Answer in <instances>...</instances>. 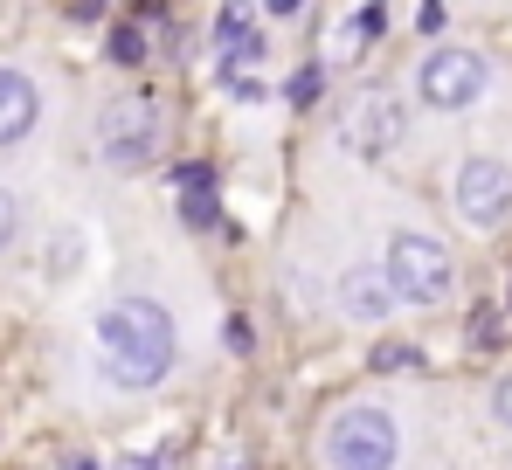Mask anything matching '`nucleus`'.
I'll return each mask as SVG.
<instances>
[{
    "instance_id": "7ed1b4c3",
    "label": "nucleus",
    "mask_w": 512,
    "mask_h": 470,
    "mask_svg": "<svg viewBox=\"0 0 512 470\" xmlns=\"http://www.w3.org/2000/svg\"><path fill=\"white\" fill-rule=\"evenodd\" d=\"M319 457H326V470H395L402 464V422L374 401L340 408L319 436Z\"/></svg>"
},
{
    "instance_id": "f3484780",
    "label": "nucleus",
    "mask_w": 512,
    "mask_h": 470,
    "mask_svg": "<svg viewBox=\"0 0 512 470\" xmlns=\"http://www.w3.org/2000/svg\"><path fill=\"white\" fill-rule=\"evenodd\" d=\"M222 90H229L236 104H263V97H270V90H263L256 77H243V70H236V77H222Z\"/></svg>"
},
{
    "instance_id": "dca6fc26",
    "label": "nucleus",
    "mask_w": 512,
    "mask_h": 470,
    "mask_svg": "<svg viewBox=\"0 0 512 470\" xmlns=\"http://www.w3.org/2000/svg\"><path fill=\"white\" fill-rule=\"evenodd\" d=\"M381 28H388V14H381V7H360V14H353V28H346V35H353V42H374V35H381Z\"/></svg>"
},
{
    "instance_id": "4468645a",
    "label": "nucleus",
    "mask_w": 512,
    "mask_h": 470,
    "mask_svg": "<svg viewBox=\"0 0 512 470\" xmlns=\"http://www.w3.org/2000/svg\"><path fill=\"white\" fill-rule=\"evenodd\" d=\"M14 235H21V201H14V194L0 187V256L14 249Z\"/></svg>"
},
{
    "instance_id": "a211bd4d",
    "label": "nucleus",
    "mask_w": 512,
    "mask_h": 470,
    "mask_svg": "<svg viewBox=\"0 0 512 470\" xmlns=\"http://www.w3.org/2000/svg\"><path fill=\"white\" fill-rule=\"evenodd\" d=\"M471 339H478V346H499V305H478V318H471Z\"/></svg>"
},
{
    "instance_id": "f03ea898",
    "label": "nucleus",
    "mask_w": 512,
    "mask_h": 470,
    "mask_svg": "<svg viewBox=\"0 0 512 470\" xmlns=\"http://www.w3.org/2000/svg\"><path fill=\"white\" fill-rule=\"evenodd\" d=\"M388 277H395V298L409 305V312H443L450 298H457V263H450V249L423 229H395L388 235Z\"/></svg>"
},
{
    "instance_id": "2eb2a0df",
    "label": "nucleus",
    "mask_w": 512,
    "mask_h": 470,
    "mask_svg": "<svg viewBox=\"0 0 512 470\" xmlns=\"http://www.w3.org/2000/svg\"><path fill=\"white\" fill-rule=\"evenodd\" d=\"M139 56H146L139 28H111V63H139Z\"/></svg>"
},
{
    "instance_id": "aec40b11",
    "label": "nucleus",
    "mask_w": 512,
    "mask_h": 470,
    "mask_svg": "<svg viewBox=\"0 0 512 470\" xmlns=\"http://www.w3.org/2000/svg\"><path fill=\"white\" fill-rule=\"evenodd\" d=\"M298 7H305V0H263V14H277V21H291Z\"/></svg>"
},
{
    "instance_id": "6e6552de",
    "label": "nucleus",
    "mask_w": 512,
    "mask_h": 470,
    "mask_svg": "<svg viewBox=\"0 0 512 470\" xmlns=\"http://www.w3.org/2000/svg\"><path fill=\"white\" fill-rule=\"evenodd\" d=\"M35 125H42V90H35V77L0 63V146H21Z\"/></svg>"
},
{
    "instance_id": "9b49d317",
    "label": "nucleus",
    "mask_w": 512,
    "mask_h": 470,
    "mask_svg": "<svg viewBox=\"0 0 512 470\" xmlns=\"http://www.w3.org/2000/svg\"><path fill=\"white\" fill-rule=\"evenodd\" d=\"M319 90H326V70H298V77L284 83V97L305 111V104H319Z\"/></svg>"
},
{
    "instance_id": "ddd939ff",
    "label": "nucleus",
    "mask_w": 512,
    "mask_h": 470,
    "mask_svg": "<svg viewBox=\"0 0 512 470\" xmlns=\"http://www.w3.org/2000/svg\"><path fill=\"white\" fill-rule=\"evenodd\" d=\"M374 367H381V374H416V367H423V353H416V346H381V353H374Z\"/></svg>"
},
{
    "instance_id": "39448f33",
    "label": "nucleus",
    "mask_w": 512,
    "mask_h": 470,
    "mask_svg": "<svg viewBox=\"0 0 512 470\" xmlns=\"http://www.w3.org/2000/svg\"><path fill=\"white\" fill-rule=\"evenodd\" d=\"M416 90H423L429 111H471L485 90H492V63L478 56V49H457V42H443V49H429L423 70H416Z\"/></svg>"
},
{
    "instance_id": "412c9836",
    "label": "nucleus",
    "mask_w": 512,
    "mask_h": 470,
    "mask_svg": "<svg viewBox=\"0 0 512 470\" xmlns=\"http://www.w3.org/2000/svg\"><path fill=\"white\" fill-rule=\"evenodd\" d=\"M118 470H160L153 457H118Z\"/></svg>"
},
{
    "instance_id": "9d476101",
    "label": "nucleus",
    "mask_w": 512,
    "mask_h": 470,
    "mask_svg": "<svg viewBox=\"0 0 512 470\" xmlns=\"http://www.w3.org/2000/svg\"><path fill=\"white\" fill-rule=\"evenodd\" d=\"M77 256H84V235H77V229L56 235V242H49V277H70V270H77Z\"/></svg>"
},
{
    "instance_id": "20e7f679",
    "label": "nucleus",
    "mask_w": 512,
    "mask_h": 470,
    "mask_svg": "<svg viewBox=\"0 0 512 470\" xmlns=\"http://www.w3.org/2000/svg\"><path fill=\"white\" fill-rule=\"evenodd\" d=\"M153 153H160V111H153V97H139V90L111 97L97 111V159L104 166H146Z\"/></svg>"
},
{
    "instance_id": "423d86ee",
    "label": "nucleus",
    "mask_w": 512,
    "mask_h": 470,
    "mask_svg": "<svg viewBox=\"0 0 512 470\" xmlns=\"http://www.w3.org/2000/svg\"><path fill=\"white\" fill-rule=\"evenodd\" d=\"M450 201H457V215H464L471 229H506V215H512V166L506 159H464Z\"/></svg>"
},
{
    "instance_id": "0eeeda50",
    "label": "nucleus",
    "mask_w": 512,
    "mask_h": 470,
    "mask_svg": "<svg viewBox=\"0 0 512 470\" xmlns=\"http://www.w3.org/2000/svg\"><path fill=\"white\" fill-rule=\"evenodd\" d=\"M395 277H388V263H353V270H340V312L353 318V325H388L395 318Z\"/></svg>"
},
{
    "instance_id": "f257e3e1",
    "label": "nucleus",
    "mask_w": 512,
    "mask_h": 470,
    "mask_svg": "<svg viewBox=\"0 0 512 470\" xmlns=\"http://www.w3.org/2000/svg\"><path fill=\"white\" fill-rule=\"evenodd\" d=\"M173 353H180V332H173V312L160 298H111L97 312V360H104L111 388L125 394L160 388Z\"/></svg>"
},
{
    "instance_id": "6ab92c4d",
    "label": "nucleus",
    "mask_w": 512,
    "mask_h": 470,
    "mask_svg": "<svg viewBox=\"0 0 512 470\" xmlns=\"http://www.w3.org/2000/svg\"><path fill=\"white\" fill-rule=\"evenodd\" d=\"M492 415H499V422H506V429H512V374H506V381H499V394H492Z\"/></svg>"
},
{
    "instance_id": "1a4fd4ad",
    "label": "nucleus",
    "mask_w": 512,
    "mask_h": 470,
    "mask_svg": "<svg viewBox=\"0 0 512 470\" xmlns=\"http://www.w3.org/2000/svg\"><path fill=\"white\" fill-rule=\"evenodd\" d=\"M402 132H409V111H402V104H395L388 90H374V97L360 104V125H353V146H360L367 159H381L388 146H395V139H402Z\"/></svg>"
},
{
    "instance_id": "f8f14e48",
    "label": "nucleus",
    "mask_w": 512,
    "mask_h": 470,
    "mask_svg": "<svg viewBox=\"0 0 512 470\" xmlns=\"http://www.w3.org/2000/svg\"><path fill=\"white\" fill-rule=\"evenodd\" d=\"M180 215H187L194 229H215V222H222V215H215V194H208V187H194V194L180 201Z\"/></svg>"
}]
</instances>
